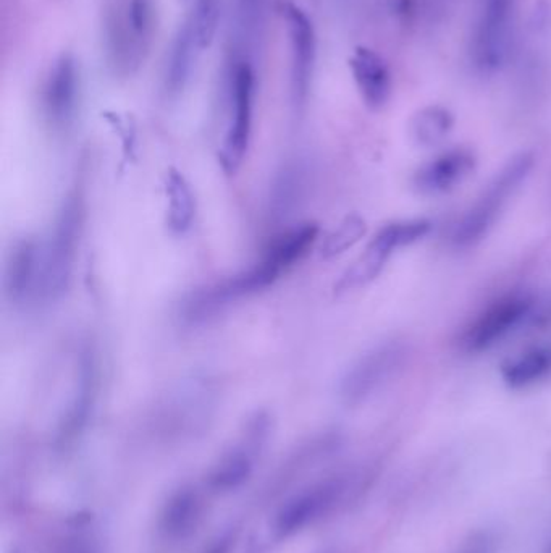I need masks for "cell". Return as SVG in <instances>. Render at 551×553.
Returning a JSON list of instances; mask_svg holds the SVG:
<instances>
[{"label":"cell","mask_w":551,"mask_h":553,"mask_svg":"<svg viewBox=\"0 0 551 553\" xmlns=\"http://www.w3.org/2000/svg\"><path fill=\"white\" fill-rule=\"evenodd\" d=\"M350 474H335L298 490L278 508L270 524L275 541H287L337 510L353 490Z\"/></svg>","instance_id":"277c9868"},{"label":"cell","mask_w":551,"mask_h":553,"mask_svg":"<svg viewBox=\"0 0 551 553\" xmlns=\"http://www.w3.org/2000/svg\"><path fill=\"white\" fill-rule=\"evenodd\" d=\"M304 191V169L288 165L278 174L272 193V207L278 216H287L296 206Z\"/></svg>","instance_id":"cb8c5ba5"},{"label":"cell","mask_w":551,"mask_h":553,"mask_svg":"<svg viewBox=\"0 0 551 553\" xmlns=\"http://www.w3.org/2000/svg\"><path fill=\"white\" fill-rule=\"evenodd\" d=\"M551 374V345L527 348L501 366V377L509 389H527Z\"/></svg>","instance_id":"ac0fdd59"},{"label":"cell","mask_w":551,"mask_h":553,"mask_svg":"<svg viewBox=\"0 0 551 553\" xmlns=\"http://www.w3.org/2000/svg\"><path fill=\"white\" fill-rule=\"evenodd\" d=\"M254 88L251 67L238 65L232 75L227 130L219 151V161L227 175H235L248 154L253 135Z\"/></svg>","instance_id":"ba28073f"},{"label":"cell","mask_w":551,"mask_h":553,"mask_svg":"<svg viewBox=\"0 0 551 553\" xmlns=\"http://www.w3.org/2000/svg\"><path fill=\"white\" fill-rule=\"evenodd\" d=\"M320 227L306 222L280 233L253 266L191 293L183 303L181 316L190 324H202L219 316L223 309L274 285L283 274L303 261L319 240Z\"/></svg>","instance_id":"6da1fadb"},{"label":"cell","mask_w":551,"mask_h":553,"mask_svg":"<svg viewBox=\"0 0 551 553\" xmlns=\"http://www.w3.org/2000/svg\"><path fill=\"white\" fill-rule=\"evenodd\" d=\"M366 222L358 214H350L341 220L338 227L324 238L320 245V258L333 259L346 251L351 250L364 235H366Z\"/></svg>","instance_id":"7402d4cb"},{"label":"cell","mask_w":551,"mask_h":553,"mask_svg":"<svg viewBox=\"0 0 551 553\" xmlns=\"http://www.w3.org/2000/svg\"><path fill=\"white\" fill-rule=\"evenodd\" d=\"M529 326H551V298L545 301V303H537L535 301L534 309H532V314H530Z\"/></svg>","instance_id":"83f0119b"},{"label":"cell","mask_w":551,"mask_h":553,"mask_svg":"<svg viewBox=\"0 0 551 553\" xmlns=\"http://www.w3.org/2000/svg\"><path fill=\"white\" fill-rule=\"evenodd\" d=\"M534 169V156L522 152L514 156L503 169L495 175L492 182L482 191L474 206L459 220L453 233V243L458 248H471L487 237L498 217L505 209L509 199L526 182Z\"/></svg>","instance_id":"3957f363"},{"label":"cell","mask_w":551,"mask_h":553,"mask_svg":"<svg viewBox=\"0 0 551 553\" xmlns=\"http://www.w3.org/2000/svg\"><path fill=\"white\" fill-rule=\"evenodd\" d=\"M514 0H484L477 26L476 55L485 68H497L508 54L513 33Z\"/></svg>","instance_id":"4fadbf2b"},{"label":"cell","mask_w":551,"mask_h":553,"mask_svg":"<svg viewBox=\"0 0 551 553\" xmlns=\"http://www.w3.org/2000/svg\"><path fill=\"white\" fill-rule=\"evenodd\" d=\"M270 416L256 413L249 418L240 439L220 455L207 473L206 489L215 495L232 494L243 487L256 468V461L270 435Z\"/></svg>","instance_id":"8992f818"},{"label":"cell","mask_w":551,"mask_h":553,"mask_svg":"<svg viewBox=\"0 0 551 553\" xmlns=\"http://www.w3.org/2000/svg\"><path fill=\"white\" fill-rule=\"evenodd\" d=\"M408 347L401 342L380 343L356 359L341 377L340 397L346 405L366 402L403 369Z\"/></svg>","instance_id":"9c48e42d"},{"label":"cell","mask_w":551,"mask_h":553,"mask_svg":"<svg viewBox=\"0 0 551 553\" xmlns=\"http://www.w3.org/2000/svg\"><path fill=\"white\" fill-rule=\"evenodd\" d=\"M165 199H167V225L177 235H185L196 219V198L193 188L180 170L169 169L165 174Z\"/></svg>","instance_id":"d6986e66"},{"label":"cell","mask_w":551,"mask_h":553,"mask_svg":"<svg viewBox=\"0 0 551 553\" xmlns=\"http://www.w3.org/2000/svg\"><path fill=\"white\" fill-rule=\"evenodd\" d=\"M476 170V159L466 149H453L435 157L414 175L416 190L425 196H438L463 185Z\"/></svg>","instance_id":"2e32d148"},{"label":"cell","mask_w":551,"mask_h":553,"mask_svg":"<svg viewBox=\"0 0 551 553\" xmlns=\"http://www.w3.org/2000/svg\"><path fill=\"white\" fill-rule=\"evenodd\" d=\"M78 76L72 55H62L47 76L43 94L44 114L54 130H65L73 122L80 89Z\"/></svg>","instance_id":"5bb4252c"},{"label":"cell","mask_w":551,"mask_h":553,"mask_svg":"<svg viewBox=\"0 0 551 553\" xmlns=\"http://www.w3.org/2000/svg\"><path fill=\"white\" fill-rule=\"evenodd\" d=\"M97 397L96 359L89 350L80 355L75 389L55 432V447L65 452L80 439L89 423Z\"/></svg>","instance_id":"30bf717a"},{"label":"cell","mask_w":551,"mask_h":553,"mask_svg":"<svg viewBox=\"0 0 551 553\" xmlns=\"http://www.w3.org/2000/svg\"><path fill=\"white\" fill-rule=\"evenodd\" d=\"M232 545L233 537L230 534H225V536L219 537V541H215V544L207 553H230Z\"/></svg>","instance_id":"f1b7e54d"},{"label":"cell","mask_w":551,"mask_h":553,"mask_svg":"<svg viewBox=\"0 0 551 553\" xmlns=\"http://www.w3.org/2000/svg\"><path fill=\"white\" fill-rule=\"evenodd\" d=\"M199 47L194 43L191 31L188 26H183L178 33L172 49H170L169 64H167V73H165V85L167 91L172 94L180 93L190 80L191 70H193L194 57Z\"/></svg>","instance_id":"ffe728a7"},{"label":"cell","mask_w":551,"mask_h":553,"mask_svg":"<svg viewBox=\"0 0 551 553\" xmlns=\"http://www.w3.org/2000/svg\"><path fill=\"white\" fill-rule=\"evenodd\" d=\"M206 511V500L198 486L178 487L160 511L157 531L167 544L186 541L198 531Z\"/></svg>","instance_id":"9a60e30c"},{"label":"cell","mask_w":551,"mask_h":553,"mask_svg":"<svg viewBox=\"0 0 551 553\" xmlns=\"http://www.w3.org/2000/svg\"><path fill=\"white\" fill-rule=\"evenodd\" d=\"M354 80L367 106L380 109L390 98V73L383 60L369 49H358L351 59Z\"/></svg>","instance_id":"e0dca14e"},{"label":"cell","mask_w":551,"mask_h":553,"mask_svg":"<svg viewBox=\"0 0 551 553\" xmlns=\"http://www.w3.org/2000/svg\"><path fill=\"white\" fill-rule=\"evenodd\" d=\"M493 549H495V541L492 536L487 532H479L469 537V541H466L459 553H493Z\"/></svg>","instance_id":"4316f807"},{"label":"cell","mask_w":551,"mask_h":553,"mask_svg":"<svg viewBox=\"0 0 551 553\" xmlns=\"http://www.w3.org/2000/svg\"><path fill=\"white\" fill-rule=\"evenodd\" d=\"M220 12L222 2L220 0H196L193 12L188 22V30L191 31L194 43L199 51H206L214 43L215 34L219 30Z\"/></svg>","instance_id":"44dd1931"},{"label":"cell","mask_w":551,"mask_h":553,"mask_svg":"<svg viewBox=\"0 0 551 553\" xmlns=\"http://www.w3.org/2000/svg\"><path fill=\"white\" fill-rule=\"evenodd\" d=\"M430 228L432 225L429 220L424 219L400 220L380 228L369 241L366 250L353 262V266L341 275L335 285V292H351L377 279L396 251L427 237Z\"/></svg>","instance_id":"5b68a950"},{"label":"cell","mask_w":551,"mask_h":553,"mask_svg":"<svg viewBox=\"0 0 551 553\" xmlns=\"http://www.w3.org/2000/svg\"><path fill=\"white\" fill-rule=\"evenodd\" d=\"M535 300L524 293H509L482 309L464 329L459 345L466 353H482L529 324Z\"/></svg>","instance_id":"52a82bcc"},{"label":"cell","mask_w":551,"mask_h":553,"mask_svg":"<svg viewBox=\"0 0 551 553\" xmlns=\"http://www.w3.org/2000/svg\"><path fill=\"white\" fill-rule=\"evenodd\" d=\"M547 553H551V542H550V545H548Z\"/></svg>","instance_id":"f546056e"},{"label":"cell","mask_w":551,"mask_h":553,"mask_svg":"<svg viewBox=\"0 0 551 553\" xmlns=\"http://www.w3.org/2000/svg\"><path fill=\"white\" fill-rule=\"evenodd\" d=\"M451 125L453 120L446 110L430 107L416 115L411 125V133L417 144L424 148H434L448 136Z\"/></svg>","instance_id":"603a6c76"},{"label":"cell","mask_w":551,"mask_h":553,"mask_svg":"<svg viewBox=\"0 0 551 553\" xmlns=\"http://www.w3.org/2000/svg\"><path fill=\"white\" fill-rule=\"evenodd\" d=\"M43 241L22 238L15 241L4 266L5 295L13 304H38L41 285Z\"/></svg>","instance_id":"7c38bea8"},{"label":"cell","mask_w":551,"mask_h":553,"mask_svg":"<svg viewBox=\"0 0 551 553\" xmlns=\"http://www.w3.org/2000/svg\"><path fill=\"white\" fill-rule=\"evenodd\" d=\"M57 553H99L93 537L85 532H75L65 539Z\"/></svg>","instance_id":"484cf974"},{"label":"cell","mask_w":551,"mask_h":553,"mask_svg":"<svg viewBox=\"0 0 551 553\" xmlns=\"http://www.w3.org/2000/svg\"><path fill=\"white\" fill-rule=\"evenodd\" d=\"M122 9L131 31L135 33L139 43L148 49L152 36L156 33V2L154 0H125Z\"/></svg>","instance_id":"d4e9b609"},{"label":"cell","mask_w":551,"mask_h":553,"mask_svg":"<svg viewBox=\"0 0 551 553\" xmlns=\"http://www.w3.org/2000/svg\"><path fill=\"white\" fill-rule=\"evenodd\" d=\"M285 18L291 47V99L296 109H301L308 99L316 67V30L308 15L295 5H287Z\"/></svg>","instance_id":"8fae6325"},{"label":"cell","mask_w":551,"mask_h":553,"mask_svg":"<svg viewBox=\"0 0 551 553\" xmlns=\"http://www.w3.org/2000/svg\"><path fill=\"white\" fill-rule=\"evenodd\" d=\"M83 216L85 209L81 196L78 193L68 195L55 220L51 235L43 241L39 304L59 301L70 288L83 228Z\"/></svg>","instance_id":"7a4b0ae2"}]
</instances>
